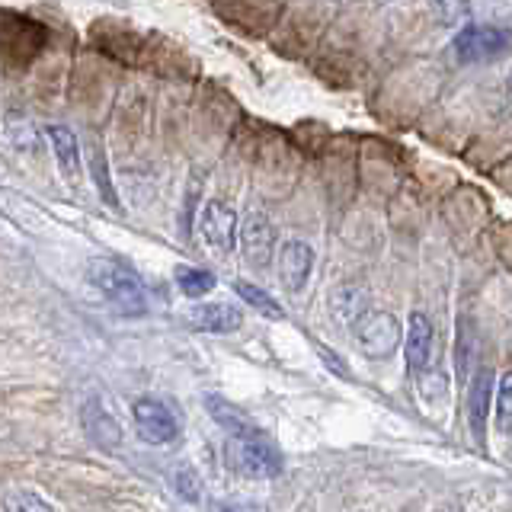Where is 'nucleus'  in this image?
<instances>
[{"mask_svg":"<svg viewBox=\"0 0 512 512\" xmlns=\"http://www.w3.org/2000/svg\"><path fill=\"white\" fill-rule=\"evenodd\" d=\"M314 269V250L304 240H285L279 250V279L292 295H298L311 279Z\"/></svg>","mask_w":512,"mask_h":512,"instance_id":"8","label":"nucleus"},{"mask_svg":"<svg viewBox=\"0 0 512 512\" xmlns=\"http://www.w3.org/2000/svg\"><path fill=\"white\" fill-rule=\"evenodd\" d=\"M234 288H237V295L244 298L250 308H256L263 317H269V320H282L285 314H282V308H279V301L272 298L269 292H263L260 285H253V282H247V279H237L234 282Z\"/></svg>","mask_w":512,"mask_h":512,"instance_id":"15","label":"nucleus"},{"mask_svg":"<svg viewBox=\"0 0 512 512\" xmlns=\"http://www.w3.org/2000/svg\"><path fill=\"white\" fill-rule=\"evenodd\" d=\"M420 388L429 400H436V397H445L448 394V378L442 372H420Z\"/></svg>","mask_w":512,"mask_h":512,"instance_id":"22","label":"nucleus"},{"mask_svg":"<svg viewBox=\"0 0 512 512\" xmlns=\"http://www.w3.org/2000/svg\"><path fill=\"white\" fill-rule=\"evenodd\" d=\"M173 487L180 496H186L189 503H199V496H202V480L199 474L189 468V464H183V468H176L173 471Z\"/></svg>","mask_w":512,"mask_h":512,"instance_id":"21","label":"nucleus"},{"mask_svg":"<svg viewBox=\"0 0 512 512\" xmlns=\"http://www.w3.org/2000/svg\"><path fill=\"white\" fill-rule=\"evenodd\" d=\"M132 416H135L138 436L144 442H151V445H170V442L180 439V423H176V416L170 413V407H164L160 400H151V397L135 400Z\"/></svg>","mask_w":512,"mask_h":512,"instance_id":"6","label":"nucleus"},{"mask_svg":"<svg viewBox=\"0 0 512 512\" xmlns=\"http://www.w3.org/2000/svg\"><path fill=\"white\" fill-rule=\"evenodd\" d=\"M87 276L96 292L116 304V311H122L128 317L148 314V292H144V282L135 269L112 260V256H96V260H90V266H87Z\"/></svg>","mask_w":512,"mask_h":512,"instance_id":"1","label":"nucleus"},{"mask_svg":"<svg viewBox=\"0 0 512 512\" xmlns=\"http://www.w3.org/2000/svg\"><path fill=\"white\" fill-rule=\"evenodd\" d=\"M80 423H84L87 439H93V445L106 448V452H116V448L122 445V426L96 397L87 400L84 410H80Z\"/></svg>","mask_w":512,"mask_h":512,"instance_id":"9","label":"nucleus"},{"mask_svg":"<svg viewBox=\"0 0 512 512\" xmlns=\"http://www.w3.org/2000/svg\"><path fill=\"white\" fill-rule=\"evenodd\" d=\"M317 349H320V359L327 362L330 372H340L343 378H349V368L343 365V359H340V356H333V352H330V349H324V346H317Z\"/></svg>","mask_w":512,"mask_h":512,"instance_id":"23","label":"nucleus"},{"mask_svg":"<svg viewBox=\"0 0 512 512\" xmlns=\"http://www.w3.org/2000/svg\"><path fill=\"white\" fill-rule=\"evenodd\" d=\"M48 132V141H52L55 148V160H58V170L64 176V183L71 189L80 186V144H77V135L71 132L68 125H52L45 128Z\"/></svg>","mask_w":512,"mask_h":512,"instance_id":"11","label":"nucleus"},{"mask_svg":"<svg viewBox=\"0 0 512 512\" xmlns=\"http://www.w3.org/2000/svg\"><path fill=\"white\" fill-rule=\"evenodd\" d=\"M490 404H493V372L490 368H480L471 378V391H468V410H471V426L477 439H484V432H487Z\"/></svg>","mask_w":512,"mask_h":512,"instance_id":"13","label":"nucleus"},{"mask_svg":"<svg viewBox=\"0 0 512 512\" xmlns=\"http://www.w3.org/2000/svg\"><path fill=\"white\" fill-rule=\"evenodd\" d=\"M90 170H93V180H96V189H100V196H103L112 208H119V196H116V189H112L106 157L100 154V148H96V144H93V151H90Z\"/></svg>","mask_w":512,"mask_h":512,"instance_id":"18","label":"nucleus"},{"mask_svg":"<svg viewBox=\"0 0 512 512\" xmlns=\"http://www.w3.org/2000/svg\"><path fill=\"white\" fill-rule=\"evenodd\" d=\"M400 324L397 317L388 311H368L356 317V340L359 349L372 359H388L391 352L400 346Z\"/></svg>","mask_w":512,"mask_h":512,"instance_id":"4","label":"nucleus"},{"mask_svg":"<svg viewBox=\"0 0 512 512\" xmlns=\"http://www.w3.org/2000/svg\"><path fill=\"white\" fill-rule=\"evenodd\" d=\"M240 237V250H244L247 263L253 269H266L272 260V250H276V228L266 215H250L244 224L237 228Z\"/></svg>","mask_w":512,"mask_h":512,"instance_id":"7","label":"nucleus"},{"mask_svg":"<svg viewBox=\"0 0 512 512\" xmlns=\"http://www.w3.org/2000/svg\"><path fill=\"white\" fill-rule=\"evenodd\" d=\"M4 509L7 512H48L52 503H45L42 496H36L32 490H13L10 496H4Z\"/></svg>","mask_w":512,"mask_h":512,"instance_id":"20","label":"nucleus"},{"mask_svg":"<svg viewBox=\"0 0 512 512\" xmlns=\"http://www.w3.org/2000/svg\"><path fill=\"white\" fill-rule=\"evenodd\" d=\"M205 407H208V413H212V420L228 432V436H247V432H256L260 426H256L250 416L240 410V407H234V404H228L224 397H205Z\"/></svg>","mask_w":512,"mask_h":512,"instance_id":"14","label":"nucleus"},{"mask_svg":"<svg viewBox=\"0 0 512 512\" xmlns=\"http://www.w3.org/2000/svg\"><path fill=\"white\" fill-rule=\"evenodd\" d=\"M493 394H496V426H500L503 436H509V429H512V378L503 375L500 388Z\"/></svg>","mask_w":512,"mask_h":512,"instance_id":"19","label":"nucleus"},{"mask_svg":"<svg viewBox=\"0 0 512 512\" xmlns=\"http://www.w3.org/2000/svg\"><path fill=\"white\" fill-rule=\"evenodd\" d=\"M509 48V36L503 29L496 26H471L464 23L455 32V42H452V52L458 55L461 64H484L506 55Z\"/></svg>","mask_w":512,"mask_h":512,"instance_id":"3","label":"nucleus"},{"mask_svg":"<svg viewBox=\"0 0 512 512\" xmlns=\"http://www.w3.org/2000/svg\"><path fill=\"white\" fill-rule=\"evenodd\" d=\"M228 461H231V468L256 480L279 477L285 468L279 448L266 439L263 429L247 432V436H228Z\"/></svg>","mask_w":512,"mask_h":512,"instance_id":"2","label":"nucleus"},{"mask_svg":"<svg viewBox=\"0 0 512 512\" xmlns=\"http://www.w3.org/2000/svg\"><path fill=\"white\" fill-rule=\"evenodd\" d=\"M176 285H180V292L189 295V298H202L215 288V276L208 269H196V266H176Z\"/></svg>","mask_w":512,"mask_h":512,"instance_id":"16","label":"nucleus"},{"mask_svg":"<svg viewBox=\"0 0 512 512\" xmlns=\"http://www.w3.org/2000/svg\"><path fill=\"white\" fill-rule=\"evenodd\" d=\"M407 346V365L413 375H420L429 365V352H432V324L426 314H410L407 336H400Z\"/></svg>","mask_w":512,"mask_h":512,"instance_id":"12","label":"nucleus"},{"mask_svg":"<svg viewBox=\"0 0 512 512\" xmlns=\"http://www.w3.org/2000/svg\"><path fill=\"white\" fill-rule=\"evenodd\" d=\"M199 234H202V244L208 250H215L218 256H228L237 244V215L234 208H228L218 199H208L202 205V215H199Z\"/></svg>","mask_w":512,"mask_h":512,"instance_id":"5","label":"nucleus"},{"mask_svg":"<svg viewBox=\"0 0 512 512\" xmlns=\"http://www.w3.org/2000/svg\"><path fill=\"white\" fill-rule=\"evenodd\" d=\"M189 324L208 330V333H234L244 324V314H240L234 304H224V301H208V304H196L189 308Z\"/></svg>","mask_w":512,"mask_h":512,"instance_id":"10","label":"nucleus"},{"mask_svg":"<svg viewBox=\"0 0 512 512\" xmlns=\"http://www.w3.org/2000/svg\"><path fill=\"white\" fill-rule=\"evenodd\" d=\"M436 20L448 29H458L471 20V0H429Z\"/></svg>","mask_w":512,"mask_h":512,"instance_id":"17","label":"nucleus"}]
</instances>
